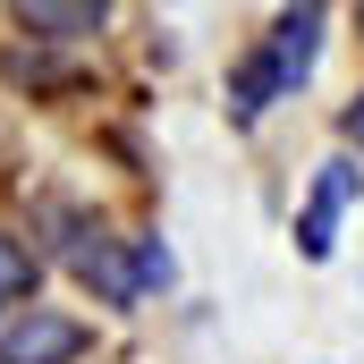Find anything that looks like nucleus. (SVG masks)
Masks as SVG:
<instances>
[{
    "instance_id": "20e7f679",
    "label": "nucleus",
    "mask_w": 364,
    "mask_h": 364,
    "mask_svg": "<svg viewBox=\"0 0 364 364\" xmlns=\"http://www.w3.org/2000/svg\"><path fill=\"white\" fill-rule=\"evenodd\" d=\"M68 263H77V279H85L102 305H136V296H144V288H136V263H127V237L77 229V237H68Z\"/></svg>"
},
{
    "instance_id": "1a4fd4ad",
    "label": "nucleus",
    "mask_w": 364,
    "mask_h": 364,
    "mask_svg": "<svg viewBox=\"0 0 364 364\" xmlns=\"http://www.w3.org/2000/svg\"><path fill=\"white\" fill-rule=\"evenodd\" d=\"M339 127H348V144H364V93L348 102V119H339Z\"/></svg>"
},
{
    "instance_id": "39448f33",
    "label": "nucleus",
    "mask_w": 364,
    "mask_h": 364,
    "mask_svg": "<svg viewBox=\"0 0 364 364\" xmlns=\"http://www.w3.org/2000/svg\"><path fill=\"white\" fill-rule=\"evenodd\" d=\"M110 26L102 0H17V34H43V43H85Z\"/></svg>"
},
{
    "instance_id": "0eeeda50",
    "label": "nucleus",
    "mask_w": 364,
    "mask_h": 364,
    "mask_svg": "<svg viewBox=\"0 0 364 364\" xmlns=\"http://www.w3.org/2000/svg\"><path fill=\"white\" fill-rule=\"evenodd\" d=\"M279 102V85H272V60L263 51H246L237 68H229V119H263Z\"/></svg>"
},
{
    "instance_id": "f257e3e1",
    "label": "nucleus",
    "mask_w": 364,
    "mask_h": 364,
    "mask_svg": "<svg viewBox=\"0 0 364 364\" xmlns=\"http://www.w3.org/2000/svg\"><path fill=\"white\" fill-rule=\"evenodd\" d=\"M322 34H331V9H279V26L263 34V60H272V85H279V102L314 77V60H322Z\"/></svg>"
},
{
    "instance_id": "7ed1b4c3",
    "label": "nucleus",
    "mask_w": 364,
    "mask_h": 364,
    "mask_svg": "<svg viewBox=\"0 0 364 364\" xmlns=\"http://www.w3.org/2000/svg\"><path fill=\"white\" fill-rule=\"evenodd\" d=\"M85 322H68V314H43V305H26L9 331H0V364H77L85 356Z\"/></svg>"
},
{
    "instance_id": "6e6552de",
    "label": "nucleus",
    "mask_w": 364,
    "mask_h": 364,
    "mask_svg": "<svg viewBox=\"0 0 364 364\" xmlns=\"http://www.w3.org/2000/svg\"><path fill=\"white\" fill-rule=\"evenodd\" d=\"M127 263H136V288H170V246L161 237H127Z\"/></svg>"
},
{
    "instance_id": "423d86ee",
    "label": "nucleus",
    "mask_w": 364,
    "mask_h": 364,
    "mask_svg": "<svg viewBox=\"0 0 364 364\" xmlns=\"http://www.w3.org/2000/svg\"><path fill=\"white\" fill-rule=\"evenodd\" d=\"M34 279H43V263H34V246L0 229V314H26V305H34Z\"/></svg>"
},
{
    "instance_id": "f03ea898",
    "label": "nucleus",
    "mask_w": 364,
    "mask_h": 364,
    "mask_svg": "<svg viewBox=\"0 0 364 364\" xmlns=\"http://www.w3.org/2000/svg\"><path fill=\"white\" fill-rule=\"evenodd\" d=\"M356 161H322V178L305 195V212H296V255L305 263H331V246H339V212L356 203Z\"/></svg>"
}]
</instances>
